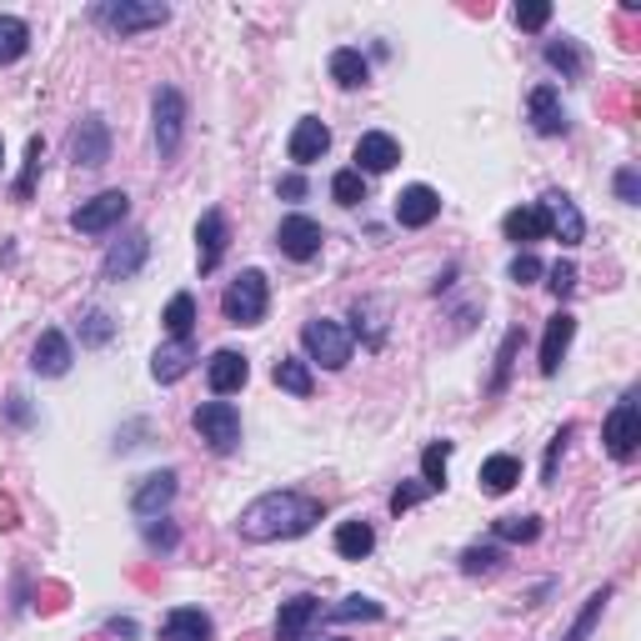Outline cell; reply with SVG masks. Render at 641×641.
<instances>
[{
	"label": "cell",
	"instance_id": "2",
	"mask_svg": "<svg viewBox=\"0 0 641 641\" xmlns=\"http://www.w3.org/2000/svg\"><path fill=\"white\" fill-rule=\"evenodd\" d=\"M90 21L106 25L120 41H131L141 31H161L171 21V6H156V0H100V6H90Z\"/></svg>",
	"mask_w": 641,
	"mask_h": 641
},
{
	"label": "cell",
	"instance_id": "10",
	"mask_svg": "<svg viewBox=\"0 0 641 641\" xmlns=\"http://www.w3.org/2000/svg\"><path fill=\"white\" fill-rule=\"evenodd\" d=\"M542 216H546V236H556L562 246H581V241H587V216L576 211V201L566 196V191H546Z\"/></svg>",
	"mask_w": 641,
	"mask_h": 641
},
{
	"label": "cell",
	"instance_id": "15",
	"mask_svg": "<svg viewBox=\"0 0 641 641\" xmlns=\"http://www.w3.org/2000/svg\"><path fill=\"white\" fill-rule=\"evenodd\" d=\"M331 151V126L321 116H301L296 120V131H291V141H286V156H291L296 165H316L321 161V156Z\"/></svg>",
	"mask_w": 641,
	"mask_h": 641
},
{
	"label": "cell",
	"instance_id": "8",
	"mask_svg": "<svg viewBox=\"0 0 641 641\" xmlns=\"http://www.w3.org/2000/svg\"><path fill=\"white\" fill-rule=\"evenodd\" d=\"M151 116H156V151H161V161H171L185 141V96L175 86H161L151 100Z\"/></svg>",
	"mask_w": 641,
	"mask_h": 641
},
{
	"label": "cell",
	"instance_id": "40",
	"mask_svg": "<svg viewBox=\"0 0 641 641\" xmlns=\"http://www.w3.org/2000/svg\"><path fill=\"white\" fill-rule=\"evenodd\" d=\"M496 566H501L496 546H467V552H461V571L467 576H491Z\"/></svg>",
	"mask_w": 641,
	"mask_h": 641
},
{
	"label": "cell",
	"instance_id": "41",
	"mask_svg": "<svg viewBox=\"0 0 641 641\" xmlns=\"http://www.w3.org/2000/svg\"><path fill=\"white\" fill-rule=\"evenodd\" d=\"M41 156H45V141H41V136H31V146H25V171H21V181H15V201H31V185H35V171H41Z\"/></svg>",
	"mask_w": 641,
	"mask_h": 641
},
{
	"label": "cell",
	"instance_id": "36",
	"mask_svg": "<svg viewBox=\"0 0 641 641\" xmlns=\"http://www.w3.org/2000/svg\"><path fill=\"white\" fill-rule=\"evenodd\" d=\"M331 196H336L341 206H361V201H366V175L351 171V165H346V171H336V175H331Z\"/></svg>",
	"mask_w": 641,
	"mask_h": 641
},
{
	"label": "cell",
	"instance_id": "23",
	"mask_svg": "<svg viewBox=\"0 0 641 641\" xmlns=\"http://www.w3.org/2000/svg\"><path fill=\"white\" fill-rule=\"evenodd\" d=\"M211 637H216V627L201 607H175L161 621V641H211Z\"/></svg>",
	"mask_w": 641,
	"mask_h": 641
},
{
	"label": "cell",
	"instance_id": "44",
	"mask_svg": "<svg viewBox=\"0 0 641 641\" xmlns=\"http://www.w3.org/2000/svg\"><path fill=\"white\" fill-rule=\"evenodd\" d=\"M571 431H576V426H571V421H566V426H562V431H556V436H552V446H546V467H542V481H556V461H562L566 441H571Z\"/></svg>",
	"mask_w": 641,
	"mask_h": 641
},
{
	"label": "cell",
	"instance_id": "49",
	"mask_svg": "<svg viewBox=\"0 0 641 641\" xmlns=\"http://www.w3.org/2000/svg\"><path fill=\"white\" fill-rule=\"evenodd\" d=\"M11 421H31V412H25V396H11Z\"/></svg>",
	"mask_w": 641,
	"mask_h": 641
},
{
	"label": "cell",
	"instance_id": "20",
	"mask_svg": "<svg viewBox=\"0 0 641 641\" xmlns=\"http://www.w3.org/2000/svg\"><path fill=\"white\" fill-rule=\"evenodd\" d=\"M571 336H576V316L571 311H556L552 321H546V336H542V376H556L566 361V351H571Z\"/></svg>",
	"mask_w": 641,
	"mask_h": 641
},
{
	"label": "cell",
	"instance_id": "26",
	"mask_svg": "<svg viewBox=\"0 0 641 641\" xmlns=\"http://www.w3.org/2000/svg\"><path fill=\"white\" fill-rule=\"evenodd\" d=\"M336 552L346 556V562H366L371 552H376V526L366 522V516H351V522L336 526Z\"/></svg>",
	"mask_w": 641,
	"mask_h": 641
},
{
	"label": "cell",
	"instance_id": "45",
	"mask_svg": "<svg viewBox=\"0 0 641 641\" xmlns=\"http://www.w3.org/2000/svg\"><path fill=\"white\" fill-rule=\"evenodd\" d=\"M546 21H552V6H546V0H532V6H516V25H522V31H542Z\"/></svg>",
	"mask_w": 641,
	"mask_h": 641
},
{
	"label": "cell",
	"instance_id": "14",
	"mask_svg": "<svg viewBox=\"0 0 641 641\" xmlns=\"http://www.w3.org/2000/svg\"><path fill=\"white\" fill-rule=\"evenodd\" d=\"M175 491H181V477H175V471H151V477L136 481L131 511H136V516H146V522H156V516L175 501Z\"/></svg>",
	"mask_w": 641,
	"mask_h": 641
},
{
	"label": "cell",
	"instance_id": "38",
	"mask_svg": "<svg viewBox=\"0 0 641 641\" xmlns=\"http://www.w3.org/2000/svg\"><path fill=\"white\" fill-rule=\"evenodd\" d=\"M516 346H522V331H506V341H501V351H496V371H491V396L506 392V376H511V361H516Z\"/></svg>",
	"mask_w": 641,
	"mask_h": 641
},
{
	"label": "cell",
	"instance_id": "6",
	"mask_svg": "<svg viewBox=\"0 0 641 641\" xmlns=\"http://www.w3.org/2000/svg\"><path fill=\"white\" fill-rule=\"evenodd\" d=\"M191 426H196V436L216 451V457H231L241 446V412L231 402H201L196 416H191Z\"/></svg>",
	"mask_w": 641,
	"mask_h": 641
},
{
	"label": "cell",
	"instance_id": "19",
	"mask_svg": "<svg viewBox=\"0 0 641 641\" xmlns=\"http://www.w3.org/2000/svg\"><path fill=\"white\" fill-rule=\"evenodd\" d=\"M71 361H76V351H71V336L66 331H41V341H35L31 351V371L35 376H66Z\"/></svg>",
	"mask_w": 641,
	"mask_h": 641
},
{
	"label": "cell",
	"instance_id": "30",
	"mask_svg": "<svg viewBox=\"0 0 641 641\" xmlns=\"http://www.w3.org/2000/svg\"><path fill=\"white\" fill-rule=\"evenodd\" d=\"M546 66L562 71L566 81H581V76H587V51H581L571 35H562V41H546Z\"/></svg>",
	"mask_w": 641,
	"mask_h": 641
},
{
	"label": "cell",
	"instance_id": "12",
	"mask_svg": "<svg viewBox=\"0 0 641 641\" xmlns=\"http://www.w3.org/2000/svg\"><path fill=\"white\" fill-rule=\"evenodd\" d=\"M71 161L86 165V171H100L110 161V126L100 116L76 120V131H71Z\"/></svg>",
	"mask_w": 641,
	"mask_h": 641
},
{
	"label": "cell",
	"instance_id": "37",
	"mask_svg": "<svg viewBox=\"0 0 641 641\" xmlns=\"http://www.w3.org/2000/svg\"><path fill=\"white\" fill-rule=\"evenodd\" d=\"M327 617L331 621H381L386 611H381V601H371V597H346L341 607H331Z\"/></svg>",
	"mask_w": 641,
	"mask_h": 641
},
{
	"label": "cell",
	"instance_id": "31",
	"mask_svg": "<svg viewBox=\"0 0 641 641\" xmlns=\"http://www.w3.org/2000/svg\"><path fill=\"white\" fill-rule=\"evenodd\" d=\"M161 321H165V331H171V341H191V331H196V296L175 291Z\"/></svg>",
	"mask_w": 641,
	"mask_h": 641
},
{
	"label": "cell",
	"instance_id": "29",
	"mask_svg": "<svg viewBox=\"0 0 641 641\" xmlns=\"http://www.w3.org/2000/svg\"><path fill=\"white\" fill-rule=\"evenodd\" d=\"M271 381L281 386V392H291V396H311L316 392V376H311V361H301V356H281L271 366Z\"/></svg>",
	"mask_w": 641,
	"mask_h": 641
},
{
	"label": "cell",
	"instance_id": "27",
	"mask_svg": "<svg viewBox=\"0 0 641 641\" xmlns=\"http://www.w3.org/2000/svg\"><path fill=\"white\" fill-rule=\"evenodd\" d=\"M331 81H336L341 90H361L371 81V61L356 45H341V51H331Z\"/></svg>",
	"mask_w": 641,
	"mask_h": 641
},
{
	"label": "cell",
	"instance_id": "32",
	"mask_svg": "<svg viewBox=\"0 0 641 641\" xmlns=\"http://www.w3.org/2000/svg\"><path fill=\"white\" fill-rule=\"evenodd\" d=\"M31 51V25L21 15H0V66H15Z\"/></svg>",
	"mask_w": 641,
	"mask_h": 641
},
{
	"label": "cell",
	"instance_id": "50",
	"mask_svg": "<svg viewBox=\"0 0 641 641\" xmlns=\"http://www.w3.org/2000/svg\"><path fill=\"white\" fill-rule=\"evenodd\" d=\"M0 161H6V141H0Z\"/></svg>",
	"mask_w": 641,
	"mask_h": 641
},
{
	"label": "cell",
	"instance_id": "34",
	"mask_svg": "<svg viewBox=\"0 0 641 641\" xmlns=\"http://www.w3.org/2000/svg\"><path fill=\"white\" fill-rule=\"evenodd\" d=\"M76 331H81V346H106V341L116 336V321H110V311L90 306V311H81Z\"/></svg>",
	"mask_w": 641,
	"mask_h": 641
},
{
	"label": "cell",
	"instance_id": "22",
	"mask_svg": "<svg viewBox=\"0 0 641 641\" xmlns=\"http://www.w3.org/2000/svg\"><path fill=\"white\" fill-rule=\"evenodd\" d=\"M206 381H211V392L216 396H231V392H241L250 381V361L241 356V351H216V356L206 361Z\"/></svg>",
	"mask_w": 641,
	"mask_h": 641
},
{
	"label": "cell",
	"instance_id": "4",
	"mask_svg": "<svg viewBox=\"0 0 641 641\" xmlns=\"http://www.w3.org/2000/svg\"><path fill=\"white\" fill-rule=\"evenodd\" d=\"M601 441H607V457L611 461H631L641 446V406H637V386L621 392V402L611 406L607 426H601Z\"/></svg>",
	"mask_w": 641,
	"mask_h": 641
},
{
	"label": "cell",
	"instance_id": "47",
	"mask_svg": "<svg viewBox=\"0 0 641 641\" xmlns=\"http://www.w3.org/2000/svg\"><path fill=\"white\" fill-rule=\"evenodd\" d=\"M421 496H431V491H426V487H396V491H392V511L402 516V511H412Z\"/></svg>",
	"mask_w": 641,
	"mask_h": 641
},
{
	"label": "cell",
	"instance_id": "24",
	"mask_svg": "<svg viewBox=\"0 0 641 641\" xmlns=\"http://www.w3.org/2000/svg\"><path fill=\"white\" fill-rule=\"evenodd\" d=\"M191 366H196V341H165V346H156V356H151V376L161 381V386L181 381Z\"/></svg>",
	"mask_w": 641,
	"mask_h": 641
},
{
	"label": "cell",
	"instance_id": "33",
	"mask_svg": "<svg viewBox=\"0 0 641 641\" xmlns=\"http://www.w3.org/2000/svg\"><path fill=\"white\" fill-rule=\"evenodd\" d=\"M451 451H457L451 441H431L421 451V487L426 491H446V461H451Z\"/></svg>",
	"mask_w": 641,
	"mask_h": 641
},
{
	"label": "cell",
	"instance_id": "25",
	"mask_svg": "<svg viewBox=\"0 0 641 641\" xmlns=\"http://www.w3.org/2000/svg\"><path fill=\"white\" fill-rule=\"evenodd\" d=\"M516 481H522V457L496 451V457L481 461V491H487V496H506Z\"/></svg>",
	"mask_w": 641,
	"mask_h": 641
},
{
	"label": "cell",
	"instance_id": "16",
	"mask_svg": "<svg viewBox=\"0 0 641 641\" xmlns=\"http://www.w3.org/2000/svg\"><path fill=\"white\" fill-rule=\"evenodd\" d=\"M526 120H532L536 136H566V106L556 86H536L526 96Z\"/></svg>",
	"mask_w": 641,
	"mask_h": 641
},
{
	"label": "cell",
	"instance_id": "48",
	"mask_svg": "<svg viewBox=\"0 0 641 641\" xmlns=\"http://www.w3.org/2000/svg\"><path fill=\"white\" fill-rule=\"evenodd\" d=\"M276 191H281L286 201H301V196H306V181H301V175H286V181L276 185Z\"/></svg>",
	"mask_w": 641,
	"mask_h": 641
},
{
	"label": "cell",
	"instance_id": "13",
	"mask_svg": "<svg viewBox=\"0 0 641 641\" xmlns=\"http://www.w3.org/2000/svg\"><path fill=\"white\" fill-rule=\"evenodd\" d=\"M226 246H231V226L221 211H201L196 221V266L201 276H211L221 261H226Z\"/></svg>",
	"mask_w": 641,
	"mask_h": 641
},
{
	"label": "cell",
	"instance_id": "3",
	"mask_svg": "<svg viewBox=\"0 0 641 641\" xmlns=\"http://www.w3.org/2000/svg\"><path fill=\"white\" fill-rule=\"evenodd\" d=\"M266 311H271V281H266V271H241L236 281L226 286V296H221V316H226L231 327H261Z\"/></svg>",
	"mask_w": 641,
	"mask_h": 641
},
{
	"label": "cell",
	"instance_id": "35",
	"mask_svg": "<svg viewBox=\"0 0 641 641\" xmlns=\"http://www.w3.org/2000/svg\"><path fill=\"white\" fill-rule=\"evenodd\" d=\"M607 601H611V587L591 591V597H587V607H581V617L571 621V631H566L562 641H587L591 631H597V621H601V611H607Z\"/></svg>",
	"mask_w": 641,
	"mask_h": 641
},
{
	"label": "cell",
	"instance_id": "42",
	"mask_svg": "<svg viewBox=\"0 0 641 641\" xmlns=\"http://www.w3.org/2000/svg\"><path fill=\"white\" fill-rule=\"evenodd\" d=\"M506 276L516 286H532V281H542V276H546V266L536 261L532 250H516V256H511V266H506Z\"/></svg>",
	"mask_w": 641,
	"mask_h": 641
},
{
	"label": "cell",
	"instance_id": "46",
	"mask_svg": "<svg viewBox=\"0 0 641 641\" xmlns=\"http://www.w3.org/2000/svg\"><path fill=\"white\" fill-rule=\"evenodd\" d=\"M617 201H627V206H637V201H641V175H637V165H621V171H617Z\"/></svg>",
	"mask_w": 641,
	"mask_h": 641
},
{
	"label": "cell",
	"instance_id": "21",
	"mask_svg": "<svg viewBox=\"0 0 641 641\" xmlns=\"http://www.w3.org/2000/svg\"><path fill=\"white\" fill-rule=\"evenodd\" d=\"M316 617H321V601L316 597L281 601V611H276V641H306L316 627Z\"/></svg>",
	"mask_w": 641,
	"mask_h": 641
},
{
	"label": "cell",
	"instance_id": "9",
	"mask_svg": "<svg viewBox=\"0 0 641 641\" xmlns=\"http://www.w3.org/2000/svg\"><path fill=\"white\" fill-rule=\"evenodd\" d=\"M146 256H151V236L146 231H126L120 241H110V250H106V261H100V276L106 281H131L136 271L146 266Z\"/></svg>",
	"mask_w": 641,
	"mask_h": 641
},
{
	"label": "cell",
	"instance_id": "7",
	"mask_svg": "<svg viewBox=\"0 0 641 641\" xmlns=\"http://www.w3.org/2000/svg\"><path fill=\"white\" fill-rule=\"evenodd\" d=\"M126 211H131V196H126V191H100V196L81 201V206L71 211V231H81V236H106V231H116L120 221H126Z\"/></svg>",
	"mask_w": 641,
	"mask_h": 641
},
{
	"label": "cell",
	"instance_id": "51",
	"mask_svg": "<svg viewBox=\"0 0 641 641\" xmlns=\"http://www.w3.org/2000/svg\"><path fill=\"white\" fill-rule=\"evenodd\" d=\"M336 641H341V637H336Z\"/></svg>",
	"mask_w": 641,
	"mask_h": 641
},
{
	"label": "cell",
	"instance_id": "17",
	"mask_svg": "<svg viewBox=\"0 0 641 641\" xmlns=\"http://www.w3.org/2000/svg\"><path fill=\"white\" fill-rule=\"evenodd\" d=\"M396 161H402V141H396V136H386V131H366L356 141V165H351V171L381 175V171H392Z\"/></svg>",
	"mask_w": 641,
	"mask_h": 641
},
{
	"label": "cell",
	"instance_id": "1",
	"mask_svg": "<svg viewBox=\"0 0 641 641\" xmlns=\"http://www.w3.org/2000/svg\"><path fill=\"white\" fill-rule=\"evenodd\" d=\"M321 516H327L321 496H306V491H266V496H256L236 516V532L256 546L261 542H291V536L311 532Z\"/></svg>",
	"mask_w": 641,
	"mask_h": 641
},
{
	"label": "cell",
	"instance_id": "43",
	"mask_svg": "<svg viewBox=\"0 0 641 641\" xmlns=\"http://www.w3.org/2000/svg\"><path fill=\"white\" fill-rule=\"evenodd\" d=\"M546 286H552L556 301H566V296L576 291V266H571V261H556L552 271H546Z\"/></svg>",
	"mask_w": 641,
	"mask_h": 641
},
{
	"label": "cell",
	"instance_id": "11",
	"mask_svg": "<svg viewBox=\"0 0 641 641\" xmlns=\"http://www.w3.org/2000/svg\"><path fill=\"white\" fill-rule=\"evenodd\" d=\"M276 246H281V256H291V261H311V256H321V246H327V231L311 216H286L281 226H276Z\"/></svg>",
	"mask_w": 641,
	"mask_h": 641
},
{
	"label": "cell",
	"instance_id": "39",
	"mask_svg": "<svg viewBox=\"0 0 641 641\" xmlns=\"http://www.w3.org/2000/svg\"><path fill=\"white\" fill-rule=\"evenodd\" d=\"M496 536L501 542H536L542 536V516H501Z\"/></svg>",
	"mask_w": 641,
	"mask_h": 641
},
{
	"label": "cell",
	"instance_id": "5",
	"mask_svg": "<svg viewBox=\"0 0 641 641\" xmlns=\"http://www.w3.org/2000/svg\"><path fill=\"white\" fill-rule=\"evenodd\" d=\"M301 346H306V361H316V366H327V371H341L351 361V331L341 327V321L316 316V321H306Z\"/></svg>",
	"mask_w": 641,
	"mask_h": 641
},
{
	"label": "cell",
	"instance_id": "18",
	"mask_svg": "<svg viewBox=\"0 0 641 641\" xmlns=\"http://www.w3.org/2000/svg\"><path fill=\"white\" fill-rule=\"evenodd\" d=\"M441 216V196H436L431 185H406L402 196H396V221H402L406 231H421V226H431V221Z\"/></svg>",
	"mask_w": 641,
	"mask_h": 641
},
{
	"label": "cell",
	"instance_id": "28",
	"mask_svg": "<svg viewBox=\"0 0 641 641\" xmlns=\"http://www.w3.org/2000/svg\"><path fill=\"white\" fill-rule=\"evenodd\" d=\"M501 231H506V241H516V246H536V241L546 236V216H542V206H516V211H506Z\"/></svg>",
	"mask_w": 641,
	"mask_h": 641
}]
</instances>
